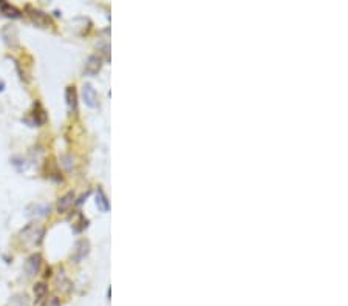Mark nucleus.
Masks as SVG:
<instances>
[{
  "label": "nucleus",
  "mask_w": 348,
  "mask_h": 306,
  "mask_svg": "<svg viewBox=\"0 0 348 306\" xmlns=\"http://www.w3.org/2000/svg\"><path fill=\"white\" fill-rule=\"evenodd\" d=\"M26 124H29V127H40L46 122V113H45V108L42 107L40 102H34L33 108L28 113V116L23 119Z\"/></svg>",
  "instance_id": "f03ea898"
},
{
  "label": "nucleus",
  "mask_w": 348,
  "mask_h": 306,
  "mask_svg": "<svg viewBox=\"0 0 348 306\" xmlns=\"http://www.w3.org/2000/svg\"><path fill=\"white\" fill-rule=\"evenodd\" d=\"M45 235V228L39 223H28L23 229H20L19 232V241L23 246L28 248H36L42 243Z\"/></svg>",
  "instance_id": "f257e3e1"
},
{
  "label": "nucleus",
  "mask_w": 348,
  "mask_h": 306,
  "mask_svg": "<svg viewBox=\"0 0 348 306\" xmlns=\"http://www.w3.org/2000/svg\"><path fill=\"white\" fill-rule=\"evenodd\" d=\"M65 101L71 113H77V93L74 85H68L65 88Z\"/></svg>",
  "instance_id": "9b49d317"
},
{
  "label": "nucleus",
  "mask_w": 348,
  "mask_h": 306,
  "mask_svg": "<svg viewBox=\"0 0 348 306\" xmlns=\"http://www.w3.org/2000/svg\"><path fill=\"white\" fill-rule=\"evenodd\" d=\"M25 9H26V12H28V15H29V19L33 20L36 25H39L40 28H48V26H51V17H50V15L46 14V12H43V11L34 8V6H31V5H26Z\"/></svg>",
  "instance_id": "7ed1b4c3"
},
{
  "label": "nucleus",
  "mask_w": 348,
  "mask_h": 306,
  "mask_svg": "<svg viewBox=\"0 0 348 306\" xmlns=\"http://www.w3.org/2000/svg\"><path fill=\"white\" fill-rule=\"evenodd\" d=\"M102 68V57L98 54H91L87 57L85 65H84V76H96Z\"/></svg>",
  "instance_id": "39448f33"
},
{
  "label": "nucleus",
  "mask_w": 348,
  "mask_h": 306,
  "mask_svg": "<svg viewBox=\"0 0 348 306\" xmlns=\"http://www.w3.org/2000/svg\"><path fill=\"white\" fill-rule=\"evenodd\" d=\"M34 207V211L36 212H33V215H36V217H46L50 214V206H40V204H36V206H33Z\"/></svg>",
  "instance_id": "dca6fc26"
},
{
  "label": "nucleus",
  "mask_w": 348,
  "mask_h": 306,
  "mask_svg": "<svg viewBox=\"0 0 348 306\" xmlns=\"http://www.w3.org/2000/svg\"><path fill=\"white\" fill-rule=\"evenodd\" d=\"M5 306H31V300L26 293H17L9 297Z\"/></svg>",
  "instance_id": "f8f14e48"
},
{
  "label": "nucleus",
  "mask_w": 348,
  "mask_h": 306,
  "mask_svg": "<svg viewBox=\"0 0 348 306\" xmlns=\"http://www.w3.org/2000/svg\"><path fill=\"white\" fill-rule=\"evenodd\" d=\"M76 195L74 192H67L65 195H62L57 203H56V212L57 214H67L70 209L73 207V204L76 203Z\"/></svg>",
  "instance_id": "6e6552de"
},
{
  "label": "nucleus",
  "mask_w": 348,
  "mask_h": 306,
  "mask_svg": "<svg viewBox=\"0 0 348 306\" xmlns=\"http://www.w3.org/2000/svg\"><path fill=\"white\" fill-rule=\"evenodd\" d=\"M96 206L99 207V211L104 212V214L110 211V200L107 198V195H105L101 187L98 189V193H96Z\"/></svg>",
  "instance_id": "4468645a"
},
{
  "label": "nucleus",
  "mask_w": 348,
  "mask_h": 306,
  "mask_svg": "<svg viewBox=\"0 0 348 306\" xmlns=\"http://www.w3.org/2000/svg\"><path fill=\"white\" fill-rule=\"evenodd\" d=\"M5 91V82L3 80H0V93H3Z\"/></svg>",
  "instance_id": "a211bd4d"
},
{
  "label": "nucleus",
  "mask_w": 348,
  "mask_h": 306,
  "mask_svg": "<svg viewBox=\"0 0 348 306\" xmlns=\"http://www.w3.org/2000/svg\"><path fill=\"white\" fill-rule=\"evenodd\" d=\"M90 252V241L85 238H81L76 241L74 249H73V255H71V262L73 263H81L85 257Z\"/></svg>",
  "instance_id": "20e7f679"
},
{
  "label": "nucleus",
  "mask_w": 348,
  "mask_h": 306,
  "mask_svg": "<svg viewBox=\"0 0 348 306\" xmlns=\"http://www.w3.org/2000/svg\"><path fill=\"white\" fill-rule=\"evenodd\" d=\"M42 268V255L40 254H33L28 257V260L25 263V271L28 274V277H34L40 272Z\"/></svg>",
  "instance_id": "0eeeda50"
},
{
  "label": "nucleus",
  "mask_w": 348,
  "mask_h": 306,
  "mask_svg": "<svg viewBox=\"0 0 348 306\" xmlns=\"http://www.w3.org/2000/svg\"><path fill=\"white\" fill-rule=\"evenodd\" d=\"M33 293H34V302L36 303H40L46 299V296H48V285H46L45 282H39L34 285L33 288Z\"/></svg>",
  "instance_id": "ddd939ff"
},
{
  "label": "nucleus",
  "mask_w": 348,
  "mask_h": 306,
  "mask_svg": "<svg viewBox=\"0 0 348 306\" xmlns=\"http://www.w3.org/2000/svg\"><path fill=\"white\" fill-rule=\"evenodd\" d=\"M54 286H56V291H60V294H65L68 296L73 291V283L70 282V279L65 276L64 271H60L56 279H54Z\"/></svg>",
  "instance_id": "1a4fd4ad"
},
{
  "label": "nucleus",
  "mask_w": 348,
  "mask_h": 306,
  "mask_svg": "<svg viewBox=\"0 0 348 306\" xmlns=\"http://www.w3.org/2000/svg\"><path fill=\"white\" fill-rule=\"evenodd\" d=\"M0 12L9 19H22V15H23L19 8H15L14 5L5 2V0H0Z\"/></svg>",
  "instance_id": "9d476101"
},
{
  "label": "nucleus",
  "mask_w": 348,
  "mask_h": 306,
  "mask_svg": "<svg viewBox=\"0 0 348 306\" xmlns=\"http://www.w3.org/2000/svg\"><path fill=\"white\" fill-rule=\"evenodd\" d=\"M45 277H51V268L46 269V274H45Z\"/></svg>",
  "instance_id": "6ab92c4d"
},
{
  "label": "nucleus",
  "mask_w": 348,
  "mask_h": 306,
  "mask_svg": "<svg viewBox=\"0 0 348 306\" xmlns=\"http://www.w3.org/2000/svg\"><path fill=\"white\" fill-rule=\"evenodd\" d=\"M82 99H84V104L88 107V108H98L99 105V98H98V93L96 90L93 88L91 84H84L82 87Z\"/></svg>",
  "instance_id": "423d86ee"
},
{
  "label": "nucleus",
  "mask_w": 348,
  "mask_h": 306,
  "mask_svg": "<svg viewBox=\"0 0 348 306\" xmlns=\"http://www.w3.org/2000/svg\"><path fill=\"white\" fill-rule=\"evenodd\" d=\"M48 306H60V300L57 297H53L48 303Z\"/></svg>",
  "instance_id": "f3484780"
},
{
  "label": "nucleus",
  "mask_w": 348,
  "mask_h": 306,
  "mask_svg": "<svg viewBox=\"0 0 348 306\" xmlns=\"http://www.w3.org/2000/svg\"><path fill=\"white\" fill-rule=\"evenodd\" d=\"M87 226H88V220L82 214H77V221L73 224V231L79 234V232H82Z\"/></svg>",
  "instance_id": "2eb2a0df"
}]
</instances>
